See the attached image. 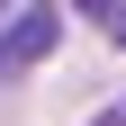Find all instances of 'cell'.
Returning <instances> with one entry per match:
<instances>
[{
  "label": "cell",
  "instance_id": "obj_3",
  "mask_svg": "<svg viewBox=\"0 0 126 126\" xmlns=\"http://www.w3.org/2000/svg\"><path fill=\"white\" fill-rule=\"evenodd\" d=\"M90 126H126V99H117V108H99V117H90Z\"/></svg>",
  "mask_w": 126,
  "mask_h": 126
},
{
  "label": "cell",
  "instance_id": "obj_1",
  "mask_svg": "<svg viewBox=\"0 0 126 126\" xmlns=\"http://www.w3.org/2000/svg\"><path fill=\"white\" fill-rule=\"evenodd\" d=\"M63 36V9H0V81H18L27 63H45Z\"/></svg>",
  "mask_w": 126,
  "mask_h": 126
},
{
  "label": "cell",
  "instance_id": "obj_2",
  "mask_svg": "<svg viewBox=\"0 0 126 126\" xmlns=\"http://www.w3.org/2000/svg\"><path fill=\"white\" fill-rule=\"evenodd\" d=\"M99 27H108V45H126V0H108V9H99Z\"/></svg>",
  "mask_w": 126,
  "mask_h": 126
}]
</instances>
